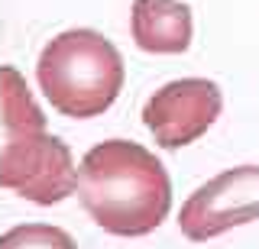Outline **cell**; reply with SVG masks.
Wrapping results in <instances>:
<instances>
[{"label": "cell", "instance_id": "obj_7", "mask_svg": "<svg viewBox=\"0 0 259 249\" xmlns=\"http://www.w3.org/2000/svg\"><path fill=\"white\" fill-rule=\"evenodd\" d=\"M0 120H4L7 139L13 136H29V133H49V120L42 107L32 97L26 78L13 65H0Z\"/></svg>", "mask_w": 259, "mask_h": 249}, {"label": "cell", "instance_id": "obj_1", "mask_svg": "<svg viewBox=\"0 0 259 249\" xmlns=\"http://www.w3.org/2000/svg\"><path fill=\"white\" fill-rule=\"evenodd\" d=\"M78 201L110 236H149L172 211V181L156 152L133 139H104L81 156Z\"/></svg>", "mask_w": 259, "mask_h": 249}, {"label": "cell", "instance_id": "obj_8", "mask_svg": "<svg viewBox=\"0 0 259 249\" xmlns=\"http://www.w3.org/2000/svg\"><path fill=\"white\" fill-rule=\"evenodd\" d=\"M0 249H78V243L52 223H16L0 233Z\"/></svg>", "mask_w": 259, "mask_h": 249}, {"label": "cell", "instance_id": "obj_5", "mask_svg": "<svg viewBox=\"0 0 259 249\" xmlns=\"http://www.w3.org/2000/svg\"><path fill=\"white\" fill-rule=\"evenodd\" d=\"M224 110V91L210 78H175L162 84L143 104V123L156 136V146H191L217 123Z\"/></svg>", "mask_w": 259, "mask_h": 249}, {"label": "cell", "instance_id": "obj_4", "mask_svg": "<svg viewBox=\"0 0 259 249\" xmlns=\"http://www.w3.org/2000/svg\"><path fill=\"white\" fill-rule=\"evenodd\" d=\"M259 220V165H233L185 197L178 211V230L191 243H207L233 227Z\"/></svg>", "mask_w": 259, "mask_h": 249}, {"label": "cell", "instance_id": "obj_6", "mask_svg": "<svg viewBox=\"0 0 259 249\" xmlns=\"http://www.w3.org/2000/svg\"><path fill=\"white\" fill-rule=\"evenodd\" d=\"M130 33L149 55H182L191 49L194 36L191 7L185 0H133Z\"/></svg>", "mask_w": 259, "mask_h": 249}, {"label": "cell", "instance_id": "obj_2", "mask_svg": "<svg viewBox=\"0 0 259 249\" xmlns=\"http://www.w3.org/2000/svg\"><path fill=\"white\" fill-rule=\"evenodd\" d=\"M126 81L123 55L97 29H65L39 52L36 84L71 120H91L113 107Z\"/></svg>", "mask_w": 259, "mask_h": 249}, {"label": "cell", "instance_id": "obj_3", "mask_svg": "<svg viewBox=\"0 0 259 249\" xmlns=\"http://www.w3.org/2000/svg\"><path fill=\"white\" fill-rule=\"evenodd\" d=\"M0 188L39 207L62 204L78 191V165L68 142L52 133L7 139L0 149Z\"/></svg>", "mask_w": 259, "mask_h": 249}]
</instances>
